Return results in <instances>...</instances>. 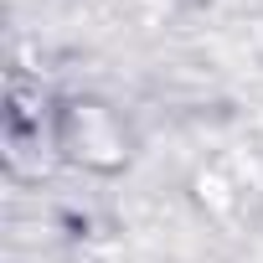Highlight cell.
Listing matches in <instances>:
<instances>
[{"mask_svg": "<svg viewBox=\"0 0 263 263\" xmlns=\"http://www.w3.org/2000/svg\"><path fill=\"white\" fill-rule=\"evenodd\" d=\"M52 145L62 160L98 176H114L129 165V129L119 108L103 98H62L52 114Z\"/></svg>", "mask_w": 263, "mask_h": 263, "instance_id": "obj_1", "label": "cell"}]
</instances>
